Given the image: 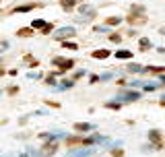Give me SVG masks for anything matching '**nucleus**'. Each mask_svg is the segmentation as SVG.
<instances>
[{
  "label": "nucleus",
  "mask_w": 165,
  "mask_h": 157,
  "mask_svg": "<svg viewBox=\"0 0 165 157\" xmlns=\"http://www.w3.org/2000/svg\"><path fill=\"white\" fill-rule=\"evenodd\" d=\"M43 27H45V21H41V19L31 23V29H43Z\"/></svg>",
  "instance_id": "obj_14"
},
{
  "label": "nucleus",
  "mask_w": 165,
  "mask_h": 157,
  "mask_svg": "<svg viewBox=\"0 0 165 157\" xmlns=\"http://www.w3.org/2000/svg\"><path fill=\"white\" fill-rule=\"evenodd\" d=\"M45 83H47V85H56V78H54V75H50V77L45 78Z\"/></svg>",
  "instance_id": "obj_23"
},
{
  "label": "nucleus",
  "mask_w": 165,
  "mask_h": 157,
  "mask_svg": "<svg viewBox=\"0 0 165 157\" xmlns=\"http://www.w3.org/2000/svg\"><path fill=\"white\" fill-rule=\"evenodd\" d=\"M159 33H161V35H165V27H161V29H159Z\"/></svg>",
  "instance_id": "obj_31"
},
{
  "label": "nucleus",
  "mask_w": 165,
  "mask_h": 157,
  "mask_svg": "<svg viewBox=\"0 0 165 157\" xmlns=\"http://www.w3.org/2000/svg\"><path fill=\"white\" fill-rule=\"evenodd\" d=\"M62 6H64L66 10H70V8L74 6V0H62Z\"/></svg>",
  "instance_id": "obj_18"
},
{
  "label": "nucleus",
  "mask_w": 165,
  "mask_h": 157,
  "mask_svg": "<svg viewBox=\"0 0 165 157\" xmlns=\"http://www.w3.org/2000/svg\"><path fill=\"white\" fill-rule=\"evenodd\" d=\"M91 56L99 60V58H107V56H110V52H107V50H97V52H93Z\"/></svg>",
  "instance_id": "obj_11"
},
{
  "label": "nucleus",
  "mask_w": 165,
  "mask_h": 157,
  "mask_svg": "<svg viewBox=\"0 0 165 157\" xmlns=\"http://www.w3.org/2000/svg\"><path fill=\"white\" fill-rule=\"evenodd\" d=\"M116 58L128 60V58H132V52H130V50H120V52H116Z\"/></svg>",
  "instance_id": "obj_9"
},
{
  "label": "nucleus",
  "mask_w": 165,
  "mask_h": 157,
  "mask_svg": "<svg viewBox=\"0 0 165 157\" xmlns=\"http://www.w3.org/2000/svg\"><path fill=\"white\" fill-rule=\"evenodd\" d=\"M17 91H19V87H10V89H8V93H10V95H15Z\"/></svg>",
  "instance_id": "obj_29"
},
{
  "label": "nucleus",
  "mask_w": 165,
  "mask_h": 157,
  "mask_svg": "<svg viewBox=\"0 0 165 157\" xmlns=\"http://www.w3.org/2000/svg\"><path fill=\"white\" fill-rule=\"evenodd\" d=\"M159 134H161L159 130H151V132H149V139H151V141H155V143H157V147H161V143H159Z\"/></svg>",
  "instance_id": "obj_12"
},
{
  "label": "nucleus",
  "mask_w": 165,
  "mask_h": 157,
  "mask_svg": "<svg viewBox=\"0 0 165 157\" xmlns=\"http://www.w3.org/2000/svg\"><path fill=\"white\" fill-rule=\"evenodd\" d=\"M27 77H29V78H39V75H37V73H29Z\"/></svg>",
  "instance_id": "obj_30"
},
{
  "label": "nucleus",
  "mask_w": 165,
  "mask_h": 157,
  "mask_svg": "<svg viewBox=\"0 0 165 157\" xmlns=\"http://www.w3.org/2000/svg\"><path fill=\"white\" fill-rule=\"evenodd\" d=\"M107 78H112V75H110V73H105V75H101V77H99V81H107Z\"/></svg>",
  "instance_id": "obj_27"
},
{
  "label": "nucleus",
  "mask_w": 165,
  "mask_h": 157,
  "mask_svg": "<svg viewBox=\"0 0 165 157\" xmlns=\"http://www.w3.org/2000/svg\"><path fill=\"white\" fill-rule=\"evenodd\" d=\"M25 62H27V64H31V66H37V60H35V58H31V56H25Z\"/></svg>",
  "instance_id": "obj_20"
},
{
  "label": "nucleus",
  "mask_w": 165,
  "mask_h": 157,
  "mask_svg": "<svg viewBox=\"0 0 165 157\" xmlns=\"http://www.w3.org/2000/svg\"><path fill=\"white\" fill-rule=\"evenodd\" d=\"M112 155H114V157H122L124 151H120V149H114V151H112Z\"/></svg>",
  "instance_id": "obj_25"
},
{
  "label": "nucleus",
  "mask_w": 165,
  "mask_h": 157,
  "mask_svg": "<svg viewBox=\"0 0 165 157\" xmlns=\"http://www.w3.org/2000/svg\"><path fill=\"white\" fill-rule=\"evenodd\" d=\"M120 35H116V33H114V35H110V41H114V43H118V41H120Z\"/></svg>",
  "instance_id": "obj_24"
},
{
  "label": "nucleus",
  "mask_w": 165,
  "mask_h": 157,
  "mask_svg": "<svg viewBox=\"0 0 165 157\" xmlns=\"http://www.w3.org/2000/svg\"><path fill=\"white\" fill-rule=\"evenodd\" d=\"M95 31H97V33H103V31H107V25H105V27H95Z\"/></svg>",
  "instance_id": "obj_28"
},
{
  "label": "nucleus",
  "mask_w": 165,
  "mask_h": 157,
  "mask_svg": "<svg viewBox=\"0 0 165 157\" xmlns=\"http://www.w3.org/2000/svg\"><path fill=\"white\" fill-rule=\"evenodd\" d=\"M95 126L93 124H87V122H79V124H74V130L77 132H89V130H93Z\"/></svg>",
  "instance_id": "obj_6"
},
{
  "label": "nucleus",
  "mask_w": 165,
  "mask_h": 157,
  "mask_svg": "<svg viewBox=\"0 0 165 157\" xmlns=\"http://www.w3.org/2000/svg\"><path fill=\"white\" fill-rule=\"evenodd\" d=\"M0 64H2V60H0Z\"/></svg>",
  "instance_id": "obj_34"
},
{
  "label": "nucleus",
  "mask_w": 165,
  "mask_h": 157,
  "mask_svg": "<svg viewBox=\"0 0 165 157\" xmlns=\"http://www.w3.org/2000/svg\"><path fill=\"white\" fill-rule=\"evenodd\" d=\"M79 12H81V17H85V21L95 19V8H93L91 4H81V6H79Z\"/></svg>",
  "instance_id": "obj_2"
},
{
  "label": "nucleus",
  "mask_w": 165,
  "mask_h": 157,
  "mask_svg": "<svg viewBox=\"0 0 165 157\" xmlns=\"http://www.w3.org/2000/svg\"><path fill=\"white\" fill-rule=\"evenodd\" d=\"M126 70H128V73H142L145 68H142L140 64H136V62H132V64H128V66H126Z\"/></svg>",
  "instance_id": "obj_8"
},
{
  "label": "nucleus",
  "mask_w": 165,
  "mask_h": 157,
  "mask_svg": "<svg viewBox=\"0 0 165 157\" xmlns=\"http://www.w3.org/2000/svg\"><path fill=\"white\" fill-rule=\"evenodd\" d=\"M138 97H140V95H138L136 91H122L118 99H122V101H136Z\"/></svg>",
  "instance_id": "obj_4"
},
{
  "label": "nucleus",
  "mask_w": 165,
  "mask_h": 157,
  "mask_svg": "<svg viewBox=\"0 0 165 157\" xmlns=\"http://www.w3.org/2000/svg\"><path fill=\"white\" fill-rule=\"evenodd\" d=\"M50 31H52V25H45V27H43V29H41V33H43V35H47V33H50Z\"/></svg>",
  "instance_id": "obj_26"
},
{
  "label": "nucleus",
  "mask_w": 165,
  "mask_h": 157,
  "mask_svg": "<svg viewBox=\"0 0 165 157\" xmlns=\"http://www.w3.org/2000/svg\"><path fill=\"white\" fill-rule=\"evenodd\" d=\"M33 31H35V29H31V27H29V29H19L17 35H19V37H29V35H33Z\"/></svg>",
  "instance_id": "obj_10"
},
{
  "label": "nucleus",
  "mask_w": 165,
  "mask_h": 157,
  "mask_svg": "<svg viewBox=\"0 0 165 157\" xmlns=\"http://www.w3.org/2000/svg\"><path fill=\"white\" fill-rule=\"evenodd\" d=\"M161 81H163V83H165V75H163V77H161Z\"/></svg>",
  "instance_id": "obj_33"
},
{
  "label": "nucleus",
  "mask_w": 165,
  "mask_h": 157,
  "mask_svg": "<svg viewBox=\"0 0 165 157\" xmlns=\"http://www.w3.org/2000/svg\"><path fill=\"white\" fill-rule=\"evenodd\" d=\"M43 151H45V157H47V155H52V153L56 151V143H54V141H52V143H47V145L43 147Z\"/></svg>",
  "instance_id": "obj_13"
},
{
  "label": "nucleus",
  "mask_w": 165,
  "mask_h": 157,
  "mask_svg": "<svg viewBox=\"0 0 165 157\" xmlns=\"http://www.w3.org/2000/svg\"><path fill=\"white\" fill-rule=\"evenodd\" d=\"M70 87H72V81H62V83L58 85V89H60V91H62V89H70Z\"/></svg>",
  "instance_id": "obj_17"
},
{
  "label": "nucleus",
  "mask_w": 165,
  "mask_h": 157,
  "mask_svg": "<svg viewBox=\"0 0 165 157\" xmlns=\"http://www.w3.org/2000/svg\"><path fill=\"white\" fill-rule=\"evenodd\" d=\"M120 23H122L120 17H110V19H107V27H112V25H120Z\"/></svg>",
  "instance_id": "obj_15"
},
{
  "label": "nucleus",
  "mask_w": 165,
  "mask_h": 157,
  "mask_svg": "<svg viewBox=\"0 0 165 157\" xmlns=\"http://www.w3.org/2000/svg\"><path fill=\"white\" fill-rule=\"evenodd\" d=\"M2 75H4V70H2V68H0V77H2Z\"/></svg>",
  "instance_id": "obj_32"
},
{
  "label": "nucleus",
  "mask_w": 165,
  "mask_h": 157,
  "mask_svg": "<svg viewBox=\"0 0 165 157\" xmlns=\"http://www.w3.org/2000/svg\"><path fill=\"white\" fill-rule=\"evenodd\" d=\"M62 43H64V48H68V50H77V48H79L77 43H72V41H66V39H64Z\"/></svg>",
  "instance_id": "obj_19"
},
{
  "label": "nucleus",
  "mask_w": 165,
  "mask_h": 157,
  "mask_svg": "<svg viewBox=\"0 0 165 157\" xmlns=\"http://www.w3.org/2000/svg\"><path fill=\"white\" fill-rule=\"evenodd\" d=\"M52 62H54L56 66H62V70H68V68L74 66V60H64V58H54Z\"/></svg>",
  "instance_id": "obj_3"
},
{
  "label": "nucleus",
  "mask_w": 165,
  "mask_h": 157,
  "mask_svg": "<svg viewBox=\"0 0 165 157\" xmlns=\"http://www.w3.org/2000/svg\"><path fill=\"white\" fill-rule=\"evenodd\" d=\"M145 89L147 91H153V89H157V85L155 83H145Z\"/></svg>",
  "instance_id": "obj_22"
},
{
  "label": "nucleus",
  "mask_w": 165,
  "mask_h": 157,
  "mask_svg": "<svg viewBox=\"0 0 165 157\" xmlns=\"http://www.w3.org/2000/svg\"><path fill=\"white\" fill-rule=\"evenodd\" d=\"M72 35H74V27H62V29H58V31H56L54 39H58V41H64V39L72 37Z\"/></svg>",
  "instance_id": "obj_1"
},
{
  "label": "nucleus",
  "mask_w": 165,
  "mask_h": 157,
  "mask_svg": "<svg viewBox=\"0 0 165 157\" xmlns=\"http://www.w3.org/2000/svg\"><path fill=\"white\" fill-rule=\"evenodd\" d=\"M39 4H35V2H31V4H23V6H15L10 12H27V10H31V8H37Z\"/></svg>",
  "instance_id": "obj_5"
},
{
  "label": "nucleus",
  "mask_w": 165,
  "mask_h": 157,
  "mask_svg": "<svg viewBox=\"0 0 165 157\" xmlns=\"http://www.w3.org/2000/svg\"><path fill=\"white\" fill-rule=\"evenodd\" d=\"M91 153H93L91 149H79V151H70L66 157H89Z\"/></svg>",
  "instance_id": "obj_7"
},
{
  "label": "nucleus",
  "mask_w": 165,
  "mask_h": 157,
  "mask_svg": "<svg viewBox=\"0 0 165 157\" xmlns=\"http://www.w3.org/2000/svg\"><path fill=\"white\" fill-rule=\"evenodd\" d=\"M149 48H151V41H149L147 37H142V39H140V50L145 52V50H149Z\"/></svg>",
  "instance_id": "obj_16"
},
{
  "label": "nucleus",
  "mask_w": 165,
  "mask_h": 157,
  "mask_svg": "<svg viewBox=\"0 0 165 157\" xmlns=\"http://www.w3.org/2000/svg\"><path fill=\"white\" fill-rule=\"evenodd\" d=\"M105 106H107V108H112V110H118V108H120V103H118V101H107Z\"/></svg>",
  "instance_id": "obj_21"
}]
</instances>
